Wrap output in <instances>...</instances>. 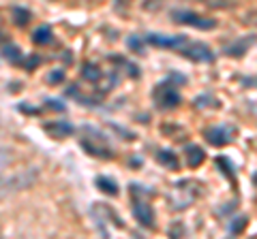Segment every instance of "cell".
<instances>
[{"instance_id": "6", "label": "cell", "mask_w": 257, "mask_h": 239, "mask_svg": "<svg viewBox=\"0 0 257 239\" xmlns=\"http://www.w3.org/2000/svg\"><path fill=\"white\" fill-rule=\"evenodd\" d=\"M133 216H135V220L146 229H153L154 226V212L153 207L148 205L146 201H133Z\"/></svg>"}, {"instance_id": "14", "label": "cell", "mask_w": 257, "mask_h": 239, "mask_svg": "<svg viewBox=\"0 0 257 239\" xmlns=\"http://www.w3.org/2000/svg\"><path fill=\"white\" fill-rule=\"evenodd\" d=\"M97 188L101 192H105V195H112V196L118 195V186H116V182L109 177H97Z\"/></svg>"}, {"instance_id": "23", "label": "cell", "mask_w": 257, "mask_h": 239, "mask_svg": "<svg viewBox=\"0 0 257 239\" xmlns=\"http://www.w3.org/2000/svg\"><path fill=\"white\" fill-rule=\"evenodd\" d=\"M17 109H20V111H22V113H37V109H32V107H28V105H26V103H22V105H20V107H17Z\"/></svg>"}, {"instance_id": "2", "label": "cell", "mask_w": 257, "mask_h": 239, "mask_svg": "<svg viewBox=\"0 0 257 239\" xmlns=\"http://www.w3.org/2000/svg\"><path fill=\"white\" fill-rule=\"evenodd\" d=\"M174 22H180V24H186V26H193V28H200V30H210V28L217 26L214 20H208V17H202L193 11H174L172 13Z\"/></svg>"}, {"instance_id": "4", "label": "cell", "mask_w": 257, "mask_h": 239, "mask_svg": "<svg viewBox=\"0 0 257 239\" xmlns=\"http://www.w3.org/2000/svg\"><path fill=\"white\" fill-rule=\"evenodd\" d=\"M233 135H236V130H233L231 126L227 124H219V126H212L208 128L206 132H204V137L208 139L210 145H214V148H221V145H227L233 139Z\"/></svg>"}, {"instance_id": "20", "label": "cell", "mask_w": 257, "mask_h": 239, "mask_svg": "<svg viewBox=\"0 0 257 239\" xmlns=\"http://www.w3.org/2000/svg\"><path fill=\"white\" fill-rule=\"evenodd\" d=\"M217 165H219V167H223V169H225V175L233 179V167H231V162H230V160H227V158H217Z\"/></svg>"}, {"instance_id": "10", "label": "cell", "mask_w": 257, "mask_h": 239, "mask_svg": "<svg viewBox=\"0 0 257 239\" xmlns=\"http://www.w3.org/2000/svg\"><path fill=\"white\" fill-rule=\"evenodd\" d=\"M184 156H186V165L191 169H197L206 158V152H204L200 145H189V148L184 150Z\"/></svg>"}, {"instance_id": "17", "label": "cell", "mask_w": 257, "mask_h": 239, "mask_svg": "<svg viewBox=\"0 0 257 239\" xmlns=\"http://www.w3.org/2000/svg\"><path fill=\"white\" fill-rule=\"evenodd\" d=\"M127 45L131 47L135 54H144V47H142V39L139 37H128V41H127Z\"/></svg>"}, {"instance_id": "16", "label": "cell", "mask_w": 257, "mask_h": 239, "mask_svg": "<svg viewBox=\"0 0 257 239\" xmlns=\"http://www.w3.org/2000/svg\"><path fill=\"white\" fill-rule=\"evenodd\" d=\"M2 54H4V60H7V62L17 64V62H20L22 51H20V47H15V45H7V43H4L2 45Z\"/></svg>"}, {"instance_id": "15", "label": "cell", "mask_w": 257, "mask_h": 239, "mask_svg": "<svg viewBox=\"0 0 257 239\" xmlns=\"http://www.w3.org/2000/svg\"><path fill=\"white\" fill-rule=\"evenodd\" d=\"M11 15H13V22L17 26H26L30 22V11H26L22 7H13L11 9Z\"/></svg>"}, {"instance_id": "13", "label": "cell", "mask_w": 257, "mask_h": 239, "mask_svg": "<svg viewBox=\"0 0 257 239\" xmlns=\"http://www.w3.org/2000/svg\"><path fill=\"white\" fill-rule=\"evenodd\" d=\"M81 77H84L86 81H90V84H95V81H101L103 73L99 71V66H97V64L86 62L84 66H81Z\"/></svg>"}, {"instance_id": "5", "label": "cell", "mask_w": 257, "mask_h": 239, "mask_svg": "<svg viewBox=\"0 0 257 239\" xmlns=\"http://www.w3.org/2000/svg\"><path fill=\"white\" fill-rule=\"evenodd\" d=\"M81 148H84L88 154L92 156H99V158H114V150L107 145V141H105V137L103 139H99V141H95V139H81Z\"/></svg>"}, {"instance_id": "24", "label": "cell", "mask_w": 257, "mask_h": 239, "mask_svg": "<svg viewBox=\"0 0 257 239\" xmlns=\"http://www.w3.org/2000/svg\"><path fill=\"white\" fill-rule=\"evenodd\" d=\"M253 179H255V184H257V173H255V177H253Z\"/></svg>"}, {"instance_id": "8", "label": "cell", "mask_w": 257, "mask_h": 239, "mask_svg": "<svg viewBox=\"0 0 257 239\" xmlns=\"http://www.w3.org/2000/svg\"><path fill=\"white\" fill-rule=\"evenodd\" d=\"M255 41H257L255 34H249V37L236 39V41H231V43L225 47V54H227V56H233V58H240V56L247 54V49L255 43Z\"/></svg>"}, {"instance_id": "18", "label": "cell", "mask_w": 257, "mask_h": 239, "mask_svg": "<svg viewBox=\"0 0 257 239\" xmlns=\"http://www.w3.org/2000/svg\"><path fill=\"white\" fill-rule=\"evenodd\" d=\"M244 224H247V218L244 216H240V218H236L233 222L230 224V231L231 233H240V231H244Z\"/></svg>"}, {"instance_id": "1", "label": "cell", "mask_w": 257, "mask_h": 239, "mask_svg": "<svg viewBox=\"0 0 257 239\" xmlns=\"http://www.w3.org/2000/svg\"><path fill=\"white\" fill-rule=\"evenodd\" d=\"M153 98L156 107L161 109H174L176 105H180V92L172 84H159L153 92Z\"/></svg>"}, {"instance_id": "21", "label": "cell", "mask_w": 257, "mask_h": 239, "mask_svg": "<svg viewBox=\"0 0 257 239\" xmlns=\"http://www.w3.org/2000/svg\"><path fill=\"white\" fill-rule=\"evenodd\" d=\"M41 64V56H37V54H32L30 58L26 60V71H32V68H37Z\"/></svg>"}, {"instance_id": "19", "label": "cell", "mask_w": 257, "mask_h": 239, "mask_svg": "<svg viewBox=\"0 0 257 239\" xmlns=\"http://www.w3.org/2000/svg\"><path fill=\"white\" fill-rule=\"evenodd\" d=\"M48 81L50 84H60V81H64V71L62 68H56V71H51L48 75Z\"/></svg>"}, {"instance_id": "11", "label": "cell", "mask_w": 257, "mask_h": 239, "mask_svg": "<svg viewBox=\"0 0 257 239\" xmlns=\"http://www.w3.org/2000/svg\"><path fill=\"white\" fill-rule=\"evenodd\" d=\"M156 160H159V165L167 167V169H178L180 167L178 156L174 154V152H169V150H159V152H156Z\"/></svg>"}, {"instance_id": "7", "label": "cell", "mask_w": 257, "mask_h": 239, "mask_svg": "<svg viewBox=\"0 0 257 239\" xmlns=\"http://www.w3.org/2000/svg\"><path fill=\"white\" fill-rule=\"evenodd\" d=\"M146 41H148L150 45H154V47H165V49H172V47L180 49L186 43V39L182 37V34H180V37H167V34H148Z\"/></svg>"}, {"instance_id": "9", "label": "cell", "mask_w": 257, "mask_h": 239, "mask_svg": "<svg viewBox=\"0 0 257 239\" xmlns=\"http://www.w3.org/2000/svg\"><path fill=\"white\" fill-rule=\"evenodd\" d=\"M43 130L48 132L51 139H64V137L73 135L75 128H73V124H69V122H48V124H43Z\"/></svg>"}, {"instance_id": "22", "label": "cell", "mask_w": 257, "mask_h": 239, "mask_svg": "<svg viewBox=\"0 0 257 239\" xmlns=\"http://www.w3.org/2000/svg\"><path fill=\"white\" fill-rule=\"evenodd\" d=\"M48 105H50V109H51V111H64V109H67L60 101H56V98H50Z\"/></svg>"}, {"instance_id": "3", "label": "cell", "mask_w": 257, "mask_h": 239, "mask_svg": "<svg viewBox=\"0 0 257 239\" xmlns=\"http://www.w3.org/2000/svg\"><path fill=\"white\" fill-rule=\"evenodd\" d=\"M180 54L184 58H189L193 62H212L214 54L210 51L208 45L204 43H193V41H186V43L180 47Z\"/></svg>"}, {"instance_id": "12", "label": "cell", "mask_w": 257, "mask_h": 239, "mask_svg": "<svg viewBox=\"0 0 257 239\" xmlns=\"http://www.w3.org/2000/svg\"><path fill=\"white\" fill-rule=\"evenodd\" d=\"M32 41H34V45H50L51 41H54L51 28L50 26H39L37 30L32 32Z\"/></svg>"}]
</instances>
